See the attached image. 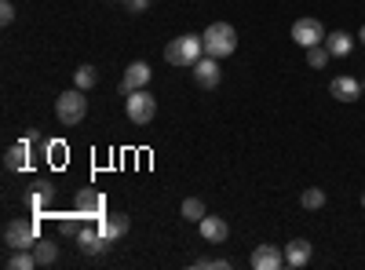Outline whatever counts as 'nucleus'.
<instances>
[{
  "label": "nucleus",
  "instance_id": "1",
  "mask_svg": "<svg viewBox=\"0 0 365 270\" xmlns=\"http://www.w3.org/2000/svg\"><path fill=\"white\" fill-rule=\"evenodd\" d=\"M201 41H205V55L227 58V55H234V48H237V29H234L230 22H212L205 33H201Z\"/></svg>",
  "mask_w": 365,
  "mask_h": 270
},
{
  "label": "nucleus",
  "instance_id": "2",
  "mask_svg": "<svg viewBox=\"0 0 365 270\" xmlns=\"http://www.w3.org/2000/svg\"><path fill=\"white\" fill-rule=\"evenodd\" d=\"M201 55H205V41L194 37V33H182V37L168 41V48H165L168 66H197Z\"/></svg>",
  "mask_w": 365,
  "mask_h": 270
},
{
  "label": "nucleus",
  "instance_id": "3",
  "mask_svg": "<svg viewBox=\"0 0 365 270\" xmlns=\"http://www.w3.org/2000/svg\"><path fill=\"white\" fill-rule=\"evenodd\" d=\"M84 113H88V99H84L81 88H70V92H63V95L55 99V117H58V121H63L66 128L81 125Z\"/></svg>",
  "mask_w": 365,
  "mask_h": 270
},
{
  "label": "nucleus",
  "instance_id": "4",
  "mask_svg": "<svg viewBox=\"0 0 365 270\" xmlns=\"http://www.w3.org/2000/svg\"><path fill=\"white\" fill-rule=\"evenodd\" d=\"M125 110H128V117L135 125H150L158 117V99L146 92V88H139V92H132L128 99H125Z\"/></svg>",
  "mask_w": 365,
  "mask_h": 270
},
{
  "label": "nucleus",
  "instance_id": "5",
  "mask_svg": "<svg viewBox=\"0 0 365 270\" xmlns=\"http://www.w3.org/2000/svg\"><path fill=\"white\" fill-rule=\"evenodd\" d=\"M4 245L8 249H34L37 245V223H29V219L4 223Z\"/></svg>",
  "mask_w": 365,
  "mask_h": 270
},
{
  "label": "nucleus",
  "instance_id": "6",
  "mask_svg": "<svg viewBox=\"0 0 365 270\" xmlns=\"http://www.w3.org/2000/svg\"><path fill=\"white\" fill-rule=\"evenodd\" d=\"M325 26L318 22V19H296L292 22V41L299 44V48H314V44H325Z\"/></svg>",
  "mask_w": 365,
  "mask_h": 270
},
{
  "label": "nucleus",
  "instance_id": "7",
  "mask_svg": "<svg viewBox=\"0 0 365 270\" xmlns=\"http://www.w3.org/2000/svg\"><path fill=\"white\" fill-rule=\"evenodd\" d=\"M77 216L99 223V219L106 216V197H103L99 190H81V194H77Z\"/></svg>",
  "mask_w": 365,
  "mask_h": 270
},
{
  "label": "nucleus",
  "instance_id": "8",
  "mask_svg": "<svg viewBox=\"0 0 365 270\" xmlns=\"http://www.w3.org/2000/svg\"><path fill=\"white\" fill-rule=\"evenodd\" d=\"M77 249H81L84 256H103V252L110 249V237H106L99 227H84V230L77 234Z\"/></svg>",
  "mask_w": 365,
  "mask_h": 270
},
{
  "label": "nucleus",
  "instance_id": "9",
  "mask_svg": "<svg viewBox=\"0 0 365 270\" xmlns=\"http://www.w3.org/2000/svg\"><path fill=\"white\" fill-rule=\"evenodd\" d=\"M37 142H44V139H41V135H29V139L15 142L8 154H4V168H8V172H22V168L29 165V150H34Z\"/></svg>",
  "mask_w": 365,
  "mask_h": 270
},
{
  "label": "nucleus",
  "instance_id": "10",
  "mask_svg": "<svg viewBox=\"0 0 365 270\" xmlns=\"http://www.w3.org/2000/svg\"><path fill=\"white\" fill-rule=\"evenodd\" d=\"M220 58H212V55H205V58H197V66H194V81H197V88H205V92H212V88L220 84Z\"/></svg>",
  "mask_w": 365,
  "mask_h": 270
},
{
  "label": "nucleus",
  "instance_id": "11",
  "mask_svg": "<svg viewBox=\"0 0 365 270\" xmlns=\"http://www.w3.org/2000/svg\"><path fill=\"white\" fill-rule=\"evenodd\" d=\"M252 266L256 270H282L285 266V252L278 245H256L252 249Z\"/></svg>",
  "mask_w": 365,
  "mask_h": 270
},
{
  "label": "nucleus",
  "instance_id": "12",
  "mask_svg": "<svg viewBox=\"0 0 365 270\" xmlns=\"http://www.w3.org/2000/svg\"><path fill=\"white\" fill-rule=\"evenodd\" d=\"M329 95L340 99V103H358L361 99V81H354V77H332Z\"/></svg>",
  "mask_w": 365,
  "mask_h": 270
},
{
  "label": "nucleus",
  "instance_id": "13",
  "mask_svg": "<svg viewBox=\"0 0 365 270\" xmlns=\"http://www.w3.org/2000/svg\"><path fill=\"white\" fill-rule=\"evenodd\" d=\"M150 73H154V70H150L146 63H132L125 70V77H120V92L132 95V92H139V88H146L150 84Z\"/></svg>",
  "mask_w": 365,
  "mask_h": 270
},
{
  "label": "nucleus",
  "instance_id": "14",
  "mask_svg": "<svg viewBox=\"0 0 365 270\" xmlns=\"http://www.w3.org/2000/svg\"><path fill=\"white\" fill-rule=\"evenodd\" d=\"M197 230H201V237H205L208 245H223L227 234H230L227 219H220V216H205V219L197 223Z\"/></svg>",
  "mask_w": 365,
  "mask_h": 270
},
{
  "label": "nucleus",
  "instance_id": "15",
  "mask_svg": "<svg viewBox=\"0 0 365 270\" xmlns=\"http://www.w3.org/2000/svg\"><path fill=\"white\" fill-rule=\"evenodd\" d=\"M307 259H311V242L296 237V242H289V245H285V266L299 270V266H307Z\"/></svg>",
  "mask_w": 365,
  "mask_h": 270
},
{
  "label": "nucleus",
  "instance_id": "16",
  "mask_svg": "<svg viewBox=\"0 0 365 270\" xmlns=\"http://www.w3.org/2000/svg\"><path fill=\"white\" fill-rule=\"evenodd\" d=\"M128 227H132V223H128V216H125V212H113V216H103V219H99V230L110 237V242L125 237V234H128Z\"/></svg>",
  "mask_w": 365,
  "mask_h": 270
},
{
  "label": "nucleus",
  "instance_id": "17",
  "mask_svg": "<svg viewBox=\"0 0 365 270\" xmlns=\"http://www.w3.org/2000/svg\"><path fill=\"white\" fill-rule=\"evenodd\" d=\"M325 48H329V55H332V58H347V55H351V48H354V37L340 29V33H329V37H325Z\"/></svg>",
  "mask_w": 365,
  "mask_h": 270
},
{
  "label": "nucleus",
  "instance_id": "18",
  "mask_svg": "<svg viewBox=\"0 0 365 270\" xmlns=\"http://www.w3.org/2000/svg\"><path fill=\"white\" fill-rule=\"evenodd\" d=\"M8 266H11V270H34V266H37L34 249H15V252L8 256Z\"/></svg>",
  "mask_w": 365,
  "mask_h": 270
},
{
  "label": "nucleus",
  "instance_id": "19",
  "mask_svg": "<svg viewBox=\"0 0 365 270\" xmlns=\"http://www.w3.org/2000/svg\"><path fill=\"white\" fill-rule=\"evenodd\" d=\"M96 84H99V73H96V66H81V70H73V88L88 92V88H96Z\"/></svg>",
  "mask_w": 365,
  "mask_h": 270
},
{
  "label": "nucleus",
  "instance_id": "20",
  "mask_svg": "<svg viewBox=\"0 0 365 270\" xmlns=\"http://www.w3.org/2000/svg\"><path fill=\"white\" fill-rule=\"evenodd\" d=\"M179 212H182V219L201 223V219H205V204H201L197 197H187V201H182V208H179Z\"/></svg>",
  "mask_w": 365,
  "mask_h": 270
},
{
  "label": "nucleus",
  "instance_id": "21",
  "mask_svg": "<svg viewBox=\"0 0 365 270\" xmlns=\"http://www.w3.org/2000/svg\"><path fill=\"white\" fill-rule=\"evenodd\" d=\"M329 58H332V55H329V48H325V44H314V48H307V66H311V70H325V63H329Z\"/></svg>",
  "mask_w": 365,
  "mask_h": 270
},
{
  "label": "nucleus",
  "instance_id": "22",
  "mask_svg": "<svg viewBox=\"0 0 365 270\" xmlns=\"http://www.w3.org/2000/svg\"><path fill=\"white\" fill-rule=\"evenodd\" d=\"M34 256H37V266H51L55 256H58V249H55L51 242H37V245H34Z\"/></svg>",
  "mask_w": 365,
  "mask_h": 270
},
{
  "label": "nucleus",
  "instance_id": "23",
  "mask_svg": "<svg viewBox=\"0 0 365 270\" xmlns=\"http://www.w3.org/2000/svg\"><path fill=\"white\" fill-rule=\"evenodd\" d=\"M299 204L307 208V212H318V208L325 204V190H318V187H311V190H303V197H299Z\"/></svg>",
  "mask_w": 365,
  "mask_h": 270
},
{
  "label": "nucleus",
  "instance_id": "24",
  "mask_svg": "<svg viewBox=\"0 0 365 270\" xmlns=\"http://www.w3.org/2000/svg\"><path fill=\"white\" fill-rule=\"evenodd\" d=\"M58 230H63V234H70V237H77V234L84 230V219H81V216H73V219H63V223H58Z\"/></svg>",
  "mask_w": 365,
  "mask_h": 270
},
{
  "label": "nucleus",
  "instance_id": "25",
  "mask_svg": "<svg viewBox=\"0 0 365 270\" xmlns=\"http://www.w3.org/2000/svg\"><path fill=\"white\" fill-rule=\"evenodd\" d=\"M48 201H51V187H41V190L34 194V212H44Z\"/></svg>",
  "mask_w": 365,
  "mask_h": 270
},
{
  "label": "nucleus",
  "instance_id": "26",
  "mask_svg": "<svg viewBox=\"0 0 365 270\" xmlns=\"http://www.w3.org/2000/svg\"><path fill=\"white\" fill-rule=\"evenodd\" d=\"M197 270H230V259H197Z\"/></svg>",
  "mask_w": 365,
  "mask_h": 270
},
{
  "label": "nucleus",
  "instance_id": "27",
  "mask_svg": "<svg viewBox=\"0 0 365 270\" xmlns=\"http://www.w3.org/2000/svg\"><path fill=\"white\" fill-rule=\"evenodd\" d=\"M0 22H4V26L15 22V4H11V0H4V4H0Z\"/></svg>",
  "mask_w": 365,
  "mask_h": 270
},
{
  "label": "nucleus",
  "instance_id": "28",
  "mask_svg": "<svg viewBox=\"0 0 365 270\" xmlns=\"http://www.w3.org/2000/svg\"><path fill=\"white\" fill-rule=\"evenodd\" d=\"M125 8H128V11H146L150 0H125Z\"/></svg>",
  "mask_w": 365,
  "mask_h": 270
},
{
  "label": "nucleus",
  "instance_id": "29",
  "mask_svg": "<svg viewBox=\"0 0 365 270\" xmlns=\"http://www.w3.org/2000/svg\"><path fill=\"white\" fill-rule=\"evenodd\" d=\"M358 41H361V44H365V26H361V33H358Z\"/></svg>",
  "mask_w": 365,
  "mask_h": 270
},
{
  "label": "nucleus",
  "instance_id": "30",
  "mask_svg": "<svg viewBox=\"0 0 365 270\" xmlns=\"http://www.w3.org/2000/svg\"><path fill=\"white\" fill-rule=\"evenodd\" d=\"M361 95H365V81H361Z\"/></svg>",
  "mask_w": 365,
  "mask_h": 270
},
{
  "label": "nucleus",
  "instance_id": "31",
  "mask_svg": "<svg viewBox=\"0 0 365 270\" xmlns=\"http://www.w3.org/2000/svg\"><path fill=\"white\" fill-rule=\"evenodd\" d=\"M361 208H365V194H361Z\"/></svg>",
  "mask_w": 365,
  "mask_h": 270
}]
</instances>
